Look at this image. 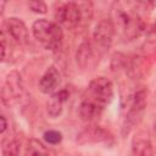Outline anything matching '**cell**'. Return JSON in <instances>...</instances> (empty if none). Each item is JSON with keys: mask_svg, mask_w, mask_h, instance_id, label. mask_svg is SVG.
<instances>
[{"mask_svg": "<svg viewBox=\"0 0 156 156\" xmlns=\"http://www.w3.org/2000/svg\"><path fill=\"white\" fill-rule=\"evenodd\" d=\"M147 35L151 37V38H156V20L154 21V23L150 26V28L146 30Z\"/></svg>", "mask_w": 156, "mask_h": 156, "instance_id": "cell-21", "label": "cell"}, {"mask_svg": "<svg viewBox=\"0 0 156 156\" xmlns=\"http://www.w3.org/2000/svg\"><path fill=\"white\" fill-rule=\"evenodd\" d=\"M68 99H69V90L67 88L58 89L52 95H50V99L46 104L48 115L51 118H57L62 113L63 106Z\"/></svg>", "mask_w": 156, "mask_h": 156, "instance_id": "cell-14", "label": "cell"}, {"mask_svg": "<svg viewBox=\"0 0 156 156\" xmlns=\"http://www.w3.org/2000/svg\"><path fill=\"white\" fill-rule=\"evenodd\" d=\"M24 95V83L21 73L16 69L10 71L1 84L0 100L5 107H11L18 104Z\"/></svg>", "mask_w": 156, "mask_h": 156, "instance_id": "cell-4", "label": "cell"}, {"mask_svg": "<svg viewBox=\"0 0 156 156\" xmlns=\"http://www.w3.org/2000/svg\"><path fill=\"white\" fill-rule=\"evenodd\" d=\"M105 107L96 101L84 96L79 105V116L84 122H95L99 119L104 112Z\"/></svg>", "mask_w": 156, "mask_h": 156, "instance_id": "cell-13", "label": "cell"}, {"mask_svg": "<svg viewBox=\"0 0 156 156\" xmlns=\"http://www.w3.org/2000/svg\"><path fill=\"white\" fill-rule=\"evenodd\" d=\"M127 61H128V55L121 51H116L112 56H111V61H110V68L113 73H121L126 71V66H127Z\"/></svg>", "mask_w": 156, "mask_h": 156, "instance_id": "cell-17", "label": "cell"}, {"mask_svg": "<svg viewBox=\"0 0 156 156\" xmlns=\"http://www.w3.org/2000/svg\"><path fill=\"white\" fill-rule=\"evenodd\" d=\"M85 96L106 107L115 96V87L112 80L104 76L91 79L88 85Z\"/></svg>", "mask_w": 156, "mask_h": 156, "instance_id": "cell-7", "label": "cell"}, {"mask_svg": "<svg viewBox=\"0 0 156 156\" xmlns=\"http://www.w3.org/2000/svg\"><path fill=\"white\" fill-rule=\"evenodd\" d=\"M32 34L41 48L57 52L63 44V30L60 24L46 18H39L32 24Z\"/></svg>", "mask_w": 156, "mask_h": 156, "instance_id": "cell-3", "label": "cell"}, {"mask_svg": "<svg viewBox=\"0 0 156 156\" xmlns=\"http://www.w3.org/2000/svg\"><path fill=\"white\" fill-rule=\"evenodd\" d=\"M1 33L16 46L22 48L29 41V30L23 20L18 17H9L2 22Z\"/></svg>", "mask_w": 156, "mask_h": 156, "instance_id": "cell-9", "label": "cell"}, {"mask_svg": "<svg viewBox=\"0 0 156 156\" xmlns=\"http://www.w3.org/2000/svg\"><path fill=\"white\" fill-rule=\"evenodd\" d=\"M147 104V88L138 85L127 98L121 124V135L128 136L143 121Z\"/></svg>", "mask_w": 156, "mask_h": 156, "instance_id": "cell-2", "label": "cell"}, {"mask_svg": "<svg viewBox=\"0 0 156 156\" xmlns=\"http://www.w3.org/2000/svg\"><path fill=\"white\" fill-rule=\"evenodd\" d=\"M151 140H152L154 149L156 150V118H155L154 124H152V134H151Z\"/></svg>", "mask_w": 156, "mask_h": 156, "instance_id": "cell-22", "label": "cell"}, {"mask_svg": "<svg viewBox=\"0 0 156 156\" xmlns=\"http://www.w3.org/2000/svg\"><path fill=\"white\" fill-rule=\"evenodd\" d=\"M24 156H56V152L39 139L30 138L26 143Z\"/></svg>", "mask_w": 156, "mask_h": 156, "instance_id": "cell-15", "label": "cell"}, {"mask_svg": "<svg viewBox=\"0 0 156 156\" xmlns=\"http://www.w3.org/2000/svg\"><path fill=\"white\" fill-rule=\"evenodd\" d=\"M154 2H126L115 1L111 6V22L115 26L116 33H119L124 39L133 40L139 38L147 28L141 16V11H151Z\"/></svg>", "mask_w": 156, "mask_h": 156, "instance_id": "cell-1", "label": "cell"}, {"mask_svg": "<svg viewBox=\"0 0 156 156\" xmlns=\"http://www.w3.org/2000/svg\"><path fill=\"white\" fill-rule=\"evenodd\" d=\"M76 141L79 145H94V144H104L106 146H112L116 140L115 135L106 128L91 124L83 128L76 138Z\"/></svg>", "mask_w": 156, "mask_h": 156, "instance_id": "cell-8", "label": "cell"}, {"mask_svg": "<svg viewBox=\"0 0 156 156\" xmlns=\"http://www.w3.org/2000/svg\"><path fill=\"white\" fill-rule=\"evenodd\" d=\"M5 6H6V1H0V15L4 16V11H5Z\"/></svg>", "mask_w": 156, "mask_h": 156, "instance_id": "cell-23", "label": "cell"}, {"mask_svg": "<svg viewBox=\"0 0 156 156\" xmlns=\"http://www.w3.org/2000/svg\"><path fill=\"white\" fill-rule=\"evenodd\" d=\"M54 17L57 24L67 29H74L84 21L80 4L77 1L56 2L54 9Z\"/></svg>", "mask_w": 156, "mask_h": 156, "instance_id": "cell-5", "label": "cell"}, {"mask_svg": "<svg viewBox=\"0 0 156 156\" xmlns=\"http://www.w3.org/2000/svg\"><path fill=\"white\" fill-rule=\"evenodd\" d=\"M60 78L61 76L56 66L54 65L49 66L45 69V72L41 74V77L39 78V82H38L39 90L45 95H52L55 91L58 90Z\"/></svg>", "mask_w": 156, "mask_h": 156, "instance_id": "cell-12", "label": "cell"}, {"mask_svg": "<svg viewBox=\"0 0 156 156\" xmlns=\"http://www.w3.org/2000/svg\"><path fill=\"white\" fill-rule=\"evenodd\" d=\"M28 9L34 12V13H38V15H44L48 12V5L44 2V1H38V0H34V1H28L27 4Z\"/></svg>", "mask_w": 156, "mask_h": 156, "instance_id": "cell-19", "label": "cell"}, {"mask_svg": "<svg viewBox=\"0 0 156 156\" xmlns=\"http://www.w3.org/2000/svg\"><path fill=\"white\" fill-rule=\"evenodd\" d=\"M116 35V29L110 18H104L99 21L91 33V41L100 50L102 55H105L112 46L113 39Z\"/></svg>", "mask_w": 156, "mask_h": 156, "instance_id": "cell-10", "label": "cell"}, {"mask_svg": "<svg viewBox=\"0 0 156 156\" xmlns=\"http://www.w3.org/2000/svg\"><path fill=\"white\" fill-rule=\"evenodd\" d=\"M104 55L94 45L91 39H84L76 50V65L83 72H89L96 68Z\"/></svg>", "mask_w": 156, "mask_h": 156, "instance_id": "cell-6", "label": "cell"}, {"mask_svg": "<svg viewBox=\"0 0 156 156\" xmlns=\"http://www.w3.org/2000/svg\"><path fill=\"white\" fill-rule=\"evenodd\" d=\"M154 151L150 133L145 129H138L132 136L128 156H154Z\"/></svg>", "mask_w": 156, "mask_h": 156, "instance_id": "cell-11", "label": "cell"}, {"mask_svg": "<svg viewBox=\"0 0 156 156\" xmlns=\"http://www.w3.org/2000/svg\"><path fill=\"white\" fill-rule=\"evenodd\" d=\"M43 139L45 141V144L48 145H57L62 141L63 135L60 130L56 129H48L43 133Z\"/></svg>", "mask_w": 156, "mask_h": 156, "instance_id": "cell-18", "label": "cell"}, {"mask_svg": "<svg viewBox=\"0 0 156 156\" xmlns=\"http://www.w3.org/2000/svg\"><path fill=\"white\" fill-rule=\"evenodd\" d=\"M0 121H1V129H0V132H1V135H4L6 133V130L10 129V126L7 123V118H6L5 115H1L0 116Z\"/></svg>", "mask_w": 156, "mask_h": 156, "instance_id": "cell-20", "label": "cell"}, {"mask_svg": "<svg viewBox=\"0 0 156 156\" xmlns=\"http://www.w3.org/2000/svg\"><path fill=\"white\" fill-rule=\"evenodd\" d=\"M21 143L15 133L1 135V156H20Z\"/></svg>", "mask_w": 156, "mask_h": 156, "instance_id": "cell-16", "label": "cell"}]
</instances>
